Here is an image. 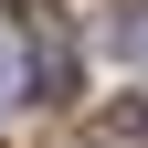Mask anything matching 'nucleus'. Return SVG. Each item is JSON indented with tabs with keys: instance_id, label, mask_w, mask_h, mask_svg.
Returning a JSON list of instances; mask_svg holds the SVG:
<instances>
[{
	"instance_id": "nucleus-1",
	"label": "nucleus",
	"mask_w": 148,
	"mask_h": 148,
	"mask_svg": "<svg viewBox=\"0 0 148 148\" xmlns=\"http://www.w3.org/2000/svg\"><path fill=\"white\" fill-rule=\"evenodd\" d=\"M32 95H74V42H64V21L32 32Z\"/></svg>"
},
{
	"instance_id": "nucleus-2",
	"label": "nucleus",
	"mask_w": 148,
	"mask_h": 148,
	"mask_svg": "<svg viewBox=\"0 0 148 148\" xmlns=\"http://www.w3.org/2000/svg\"><path fill=\"white\" fill-rule=\"evenodd\" d=\"M85 148H148V106H106L85 127Z\"/></svg>"
},
{
	"instance_id": "nucleus-3",
	"label": "nucleus",
	"mask_w": 148,
	"mask_h": 148,
	"mask_svg": "<svg viewBox=\"0 0 148 148\" xmlns=\"http://www.w3.org/2000/svg\"><path fill=\"white\" fill-rule=\"evenodd\" d=\"M127 53H138V64H148V11H127Z\"/></svg>"
}]
</instances>
